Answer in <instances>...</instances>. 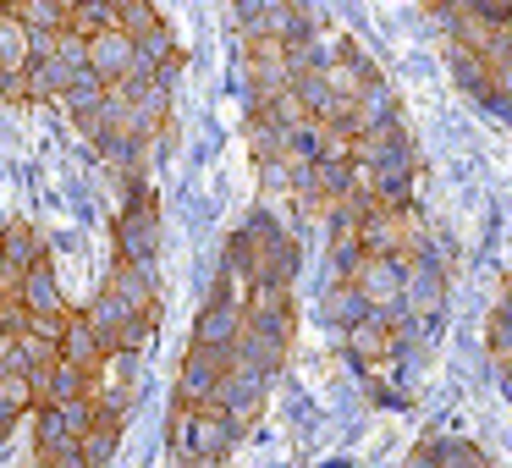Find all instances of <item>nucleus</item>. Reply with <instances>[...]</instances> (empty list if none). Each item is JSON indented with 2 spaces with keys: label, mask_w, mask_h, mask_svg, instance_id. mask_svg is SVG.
<instances>
[{
  "label": "nucleus",
  "mask_w": 512,
  "mask_h": 468,
  "mask_svg": "<svg viewBox=\"0 0 512 468\" xmlns=\"http://www.w3.org/2000/svg\"><path fill=\"white\" fill-rule=\"evenodd\" d=\"M83 320L94 325V336H100V342H105V353H116V336H122V325L133 320V314H127L122 303L111 298V292H100V298L89 303V314H83Z\"/></svg>",
  "instance_id": "a211bd4d"
},
{
  "label": "nucleus",
  "mask_w": 512,
  "mask_h": 468,
  "mask_svg": "<svg viewBox=\"0 0 512 468\" xmlns=\"http://www.w3.org/2000/svg\"><path fill=\"white\" fill-rule=\"evenodd\" d=\"M105 358H111V353H105V342L94 336V325L83 320L78 309H67V320H61V364L89 369V375H94V369H100Z\"/></svg>",
  "instance_id": "9b49d317"
},
{
  "label": "nucleus",
  "mask_w": 512,
  "mask_h": 468,
  "mask_svg": "<svg viewBox=\"0 0 512 468\" xmlns=\"http://www.w3.org/2000/svg\"><path fill=\"white\" fill-rule=\"evenodd\" d=\"M12 430H17V413H6V408H0V441H6Z\"/></svg>",
  "instance_id": "b1692460"
},
{
  "label": "nucleus",
  "mask_w": 512,
  "mask_h": 468,
  "mask_svg": "<svg viewBox=\"0 0 512 468\" xmlns=\"http://www.w3.org/2000/svg\"><path fill=\"white\" fill-rule=\"evenodd\" d=\"M435 17L463 94L512 116V6H435Z\"/></svg>",
  "instance_id": "f257e3e1"
},
{
  "label": "nucleus",
  "mask_w": 512,
  "mask_h": 468,
  "mask_svg": "<svg viewBox=\"0 0 512 468\" xmlns=\"http://www.w3.org/2000/svg\"><path fill=\"white\" fill-rule=\"evenodd\" d=\"M0 100H6V105H28V72H0Z\"/></svg>",
  "instance_id": "4be33fe9"
},
{
  "label": "nucleus",
  "mask_w": 512,
  "mask_h": 468,
  "mask_svg": "<svg viewBox=\"0 0 512 468\" xmlns=\"http://www.w3.org/2000/svg\"><path fill=\"white\" fill-rule=\"evenodd\" d=\"M243 298H210L204 303V314L193 320V342L188 347H204V353H232L237 336H243Z\"/></svg>",
  "instance_id": "20e7f679"
},
{
  "label": "nucleus",
  "mask_w": 512,
  "mask_h": 468,
  "mask_svg": "<svg viewBox=\"0 0 512 468\" xmlns=\"http://www.w3.org/2000/svg\"><path fill=\"white\" fill-rule=\"evenodd\" d=\"M408 468H496L485 457V446L474 441H457V435H430V441L413 446Z\"/></svg>",
  "instance_id": "0eeeda50"
},
{
  "label": "nucleus",
  "mask_w": 512,
  "mask_h": 468,
  "mask_svg": "<svg viewBox=\"0 0 512 468\" xmlns=\"http://www.w3.org/2000/svg\"><path fill=\"white\" fill-rule=\"evenodd\" d=\"M6 6H12V17L28 34H67L72 0H6Z\"/></svg>",
  "instance_id": "f8f14e48"
},
{
  "label": "nucleus",
  "mask_w": 512,
  "mask_h": 468,
  "mask_svg": "<svg viewBox=\"0 0 512 468\" xmlns=\"http://www.w3.org/2000/svg\"><path fill=\"white\" fill-rule=\"evenodd\" d=\"M105 28H116V0H72V12H67V34L72 39L89 45V39L105 34Z\"/></svg>",
  "instance_id": "4468645a"
},
{
  "label": "nucleus",
  "mask_w": 512,
  "mask_h": 468,
  "mask_svg": "<svg viewBox=\"0 0 512 468\" xmlns=\"http://www.w3.org/2000/svg\"><path fill=\"white\" fill-rule=\"evenodd\" d=\"M0 408L6 413H34V386H28V375L0 369Z\"/></svg>",
  "instance_id": "412c9836"
},
{
  "label": "nucleus",
  "mask_w": 512,
  "mask_h": 468,
  "mask_svg": "<svg viewBox=\"0 0 512 468\" xmlns=\"http://www.w3.org/2000/svg\"><path fill=\"white\" fill-rule=\"evenodd\" d=\"M105 292H111V298L122 303L127 314H160L155 270H138V265H122V259H116V265H111V281H105Z\"/></svg>",
  "instance_id": "1a4fd4ad"
},
{
  "label": "nucleus",
  "mask_w": 512,
  "mask_h": 468,
  "mask_svg": "<svg viewBox=\"0 0 512 468\" xmlns=\"http://www.w3.org/2000/svg\"><path fill=\"white\" fill-rule=\"evenodd\" d=\"M155 331H160V314H133V320L122 325V336H116V353L144 358L149 347H155Z\"/></svg>",
  "instance_id": "aec40b11"
},
{
  "label": "nucleus",
  "mask_w": 512,
  "mask_h": 468,
  "mask_svg": "<svg viewBox=\"0 0 512 468\" xmlns=\"http://www.w3.org/2000/svg\"><path fill=\"white\" fill-rule=\"evenodd\" d=\"M111 243H116V259L122 265H138V270H155V254H160V199L149 182H133L116 210V226H111Z\"/></svg>",
  "instance_id": "f03ea898"
},
{
  "label": "nucleus",
  "mask_w": 512,
  "mask_h": 468,
  "mask_svg": "<svg viewBox=\"0 0 512 468\" xmlns=\"http://www.w3.org/2000/svg\"><path fill=\"white\" fill-rule=\"evenodd\" d=\"M116 28H122L133 45H144L149 34L166 28V17H160V6H149V0H116Z\"/></svg>",
  "instance_id": "f3484780"
},
{
  "label": "nucleus",
  "mask_w": 512,
  "mask_h": 468,
  "mask_svg": "<svg viewBox=\"0 0 512 468\" xmlns=\"http://www.w3.org/2000/svg\"><path fill=\"white\" fill-rule=\"evenodd\" d=\"M17 303H23L28 320H61V314H67V292H61L50 259H39V265L17 281Z\"/></svg>",
  "instance_id": "423d86ee"
},
{
  "label": "nucleus",
  "mask_w": 512,
  "mask_h": 468,
  "mask_svg": "<svg viewBox=\"0 0 512 468\" xmlns=\"http://www.w3.org/2000/svg\"><path fill=\"white\" fill-rule=\"evenodd\" d=\"M226 375V358L221 353H204V347H188L177 369V386H171V408L182 413H204L215 397V380Z\"/></svg>",
  "instance_id": "7ed1b4c3"
},
{
  "label": "nucleus",
  "mask_w": 512,
  "mask_h": 468,
  "mask_svg": "<svg viewBox=\"0 0 512 468\" xmlns=\"http://www.w3.org/2000/svg\"><path fill=\"white\" fill-rule=\"evenodd\" d=\"M0 254H6V265L17 270V276H28V270L39 265V259H50L45 254V243H39V232L28 221H12L6 232H0Z\"/></svg>",
  "instance_id": "ddd939ff"
},
{
  "label": "nucleus",
  "mask_w": 512,
  "mask_h": 468,
  "mask_svg": "<svg viewBox=\"0 0 512 468\" xmlns=\"http://www.w3.org/2000/svg\"><path fill=\"white\" fill-rule=\"evenodd\" d=\"M485 342H490V364H496V386H501V397H507V408H512V276H507V287H501L496 309H490Z\"/></svg>",
  "instance_id": "6e6552de"
},
{
  "label": "nucleus",
  "mask_w": 512,
  "mask_h": 468,
  "mask_svg": "<svg viewBox=\"0 0 512 468\" xmlns=\"http://www.w3.org/2000/svg\"><path fill=\"white\" fill-rule=\"evenodd\" d=\"M127 67H133V39H127L122 28H105V34L89 39V72L105 89H116V83L127 78Z\"/></svg>",
  "instance_id": "9d476101"
},
{
  "label": "nucleus",
  "mask_w": 512,
  "mask_h": 468,
  "mask_svg": "<svg viewBox=\"0 0 512 468\" xmlns=\"http://www.w3.org/2000/svg\"><path fill=\"white\" fill-rule=\"evenodd\" d=\"M39 468H89V463H83L78 441H67V446H56V452H45V457H39Z\"/></svg>",
  "instance_id": "5701e85b"
},
{
  "label": "nucleus",
  "mask_w": 512,
  "mask_h": 468,
  "mask_svg": "<svg viewBox=\"0 0 512 468\" xmlns=\"http://www.w3.org/2000/svg\"><path fill=\"white\" fill-rule=\"evenodd\" d=\"M116 435H122V419H105V413H100V424H94V430L78 441L83 463H89V468H105V463H111V452H116Z\"/></svg>",
  "instance_id": "6ab92c4d"
},
{
  "label": "nucleus",
  "mask_w": 512,
  "mask_h": 468,
  "mask_svg": "<svg viewBox=\"0 0 512 468\" xmlns=\"http://www.w3.org/2000/svg\"><path fill=\"white\" fill-rule=\"evenodd\" d=\"M28 67H34V56H28V28L0 0V72H28Z\"/></svg>",
  "instance_id": "2eb2a0df"
},
{
  "label": "nucleus",
  "mask_w": 512,
  "mask_h": 468,
  "mask_svg": "<svg viewBox=\"0 0 512 468\" xmlns=\"http://www.w3.org/2000/svg\"><path fill=\"white\" fill-rule=\"evenodd\" d=\"M67 83H72V72L61 67L56 56H50V61H34V67H28V105H61Z\"/></svg>",
  "instance_id": "dca6fc26"
},
{
  "label": "nucleus",
  "mask_w": 512,
  "mask_h": 468,
  "mask_svg": "<svg viewBox=\"0 0 512 468\" xmlns=\"http://www.w3.org/2000/svg\"><path fill=\"white\" fill-rule=\"evenodd\" d=\"M28 386H34V408H67V402H83L94 386L89 369H72V364H50L39 369V375H28Z\"/></svg>",
  "instance_id": "39448f33"
}]
</instances>
